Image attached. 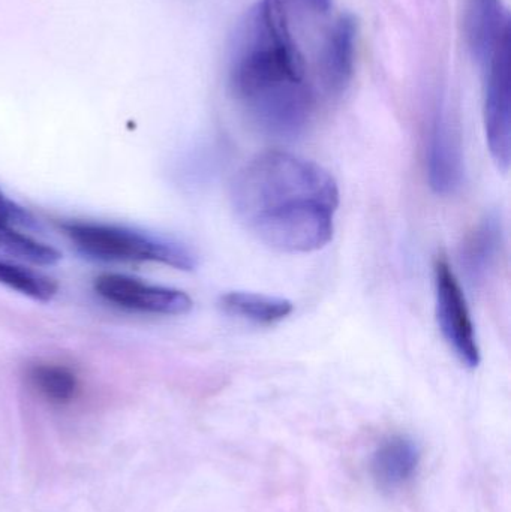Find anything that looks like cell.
Wrapping results in <instances>:
<instances>
[{
    "label": "cell",
    "mask_w": 511,
    "mask_h": 512,
    "mask_svg": "<svg viewBox=\"0 0 511 512\" xmlns=\"http://www.w3.org/2000/svg\"><path fill=\"white\" fill-rule=\"evenodd\" d=\"M435 306L441 333L462 366L476 369L482 360L476 327L461 282L446 254L434 261Z\"/></svg>",
    "instance_id": "4"
},
{
    "label": "cell",
    "mask_w": 511,
    "mask_h": 512,
    "mask_svg": "<svg viewBox=\"0 0 511 512\" xmlns=\"http://www.w3.org/2000/svg\"><path fill=\"white\" fill-rule=\"evenodd\" d=\"M78 251L102 261L159 262L177 270H194L195 259L183 246L117 225L66 222L62 225Z\"/></svg>",
    "instance_id": "3"
},
{
    "label": "cell",
    "mask_w": 511,
    "mask_h": 512,
    "mask_svg": "<svg viewBox=\"0 0 511 512\" xmlns=\"http://www.w3.org/2000/svg\"><path fill=\"white\" fill-rule=\"evenodd\" d=\"M30 385L48 402L66 405L78 393L77 375L63 364L39 363L29 369Z\"/></svg>",
    "instance_id": "13"
},
{
    "label": "cell",
    "mask_w": 511,
    "mask_h": 512,
    "mask_svg": "<svg viewBox=\"0 0 511 512\" xmlns=\"http://www.w3.org/2000/svg\"><path fill=\"white\" fill-rule=\"evenodd\" d=\"M503 243V230L500 219L488 215L465 240L461 261L465 273L473 285L486 282L494 270Z\"/></svg>",
    "instance_id": "11"
},
{
    "label": "cell",
    "mask_w": 511,
    "mask_h": 512,
    "mask_svg": "<svg viewBox=\"0 0 511 512\" xmlns=\"http://www.w3.org/2000/svg\"><path fill=\"white\" fill-rule=\"evenodd\" d=\"M234 95L251 119L278 138L302 134L312 113L305 65L279 0H263L231 74Z\"/></svg>",
    "instance_id": "2"
},
{
    "label": "cell",
    "mask_w": 511,
    "mask_h": 512,
    "mask_svg": "<svg viewBox=\"0 0 511 512\" xmlns=\"http://www.w3.org/2000/svg\"><path fill=\"white\" fill-rule=\"evenodd\" d=\"M0 251L36 265H54L62 258L56 249L36 242L15 227L0 228Z\"/></svg>",
    "instance_id": "15"
},
{
    "label": "cell",
    "mask_w": 511,
    "mask_h": 512,
    "mask_svg": "<svg viewBox=\"0 0 511 512\" xmlns=\"http://www.w3.org/2000/svg\"><path fill=\"white\" fill-rule=\"evenodd\" d=\"M0 285L8 286L12 291L44 303L53 300L59 289L57 283L50 277L3 259H0Z\"/></svg>",
    "instance_id": "14"
},
{
    "label": "cell",
    "mask_w": 511,
    "mask_h": 512,
    "mask_svg": "<svg viewBox=\"0 0 511 512\" xmlns=\"http://www.w3.org/2000/svg\"><path fill=\"white\" fill-rule=\"evenodd\" d=\"M297 2L302 3V5L309 6V8L314 9L317 12H326L330 6V0H297Z\"/></svg>",
    "instance_id": "17"
},
{
    "label": "cell",
    "mask_w": 511,
    "mask_h": 512,
    "mask_svg": "<svg viewBox=\"0 0 511 512\" xmlns=\"http://www.w3.org/2000/svg\"><path fill=\"white\" fill-rule=\"evenodd\" d=\"M483 66L486 138L495 164L507 171L511 150L510 36L500 42Z\"/></svg>",
    "instance_id": "5"
},
{
    "label": "cell",
    "mask_w": 511,
    "mask_h": 512,
    "mask_svg": "<svg viewBox=\"0 0 511 512\" xmlns=\"http://www.w3.org/2000/svg\"><path fill=\"white\" fill-rule=\"evenodd\" d=\"M357 23L351 14L342 15L324 45L321 74L327 90L341 93L353 78Z\"/></svg>",
    "instance_id": "9"
},
{
    "label": "cell",
    "mask_w": 511,
    "mask_h": 512,
    "mask_svg": "<svg viewBox=\"0 0 511 512\" xmlns=\"http://www.w3.org/2000/svg\"><path fill=\"white\" fill-rule=\"evenodd\" d=\"M32 225L33 218L30 213L0 192V228L32 227Z\"/></svg>",
    "instance_id": "16"
},
{
    "label": "cell",
    "mask_w": 511,
    "mask_h": 512,
    "mask_svg": "<svg viewBox=\"0 0 511 512\" xmlns=\"http://www.w3.org/2000/svg\"><path fill=\"white\" fill-rule=\"evenodd\" d=\"M422 454L419 445L404 435L387 436L371 457L372 480L383 492H399L413 483Z\"/></svg>",
    "instance_id": "8"
},
{
    "label": "cell",
    "mask_w": 511,
    "mask_h": 512,
    "mask_svg": "<svg viewBox=\"0 0 511 512\" xmlns=\"http://www.w3.org/2000/svg\"><path fill=\"white\" fill-rule=\"evenodd\" d=\"M95 291L104 300L123 309L155 315H185L194 306L186 292L150 285L123 274H102L96 277Z\"/></svg>",
    "instance_id": "7"
},
{
    "label": "cell",
    "mask_w": 511,
    "mask_h": 512,
    "mask_svg": "<svg viewBox=\"0 0 511 512\" xmlns=\"http://www.w3.org/2000/svg\"><path fill=\"white\" fill-rule=\"evenodd\" d=\"M219 306L228 315L257 325L278 324L287 319L294 310V304L287 298L248 291L222 294Z\"/></svg>",
    "instance_id": "12"
},
{
    "label": "cell",
    "mask_w": 511,
    "mask_h": 512,
    "mask_svg": "<svg viewBox=\"0 0 511 512\" xmlns=\"http://www.w3.org/2000/svg\"><path fill=\"white\" fill-rule=\"evenodd\" d=\"M231 201L246 230L275 251L311 254L333 239L338 183L326 168L293 153H261L243 165Z\"/></svg>",
    "instance_id": "1"
},
{
    "label": "cell",
    "mask_w": 511,
    "mask_h": 512,
    "mask_svg": "<svg viewBox=\"0 0 511 512\" xmlns=\"http://www.w3.org/2000/svg\"><path fill=\"white\" fill-rule=\"evenodd\" d=\"M426 174L432 191L441 197L455 195L465 182L461 135L443 107L432 113L425 137Z\"/></svg>",
    "instance_id": "6"
},
{
    "label": "cell",
    "mask_w": 511,
    "mask_h": 512,
    "mask_svg": "<svg viewBox=\"0 0 511 512\" xmlns=\"http://www.w3.org/2000/svg\"><path fill=\"white\" fill-rule=\"evenodd\" d=\"M467 33L474 57L485 65L500 42L510 36L509 15L500 0H470Z\"/></svg>",
    "instance_id": "10"
}]
</instances>
